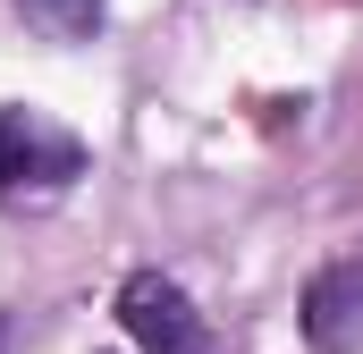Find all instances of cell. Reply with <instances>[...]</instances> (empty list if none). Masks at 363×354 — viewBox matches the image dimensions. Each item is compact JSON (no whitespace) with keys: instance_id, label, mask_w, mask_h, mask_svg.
Returning a JSON list of instances; mask_svg holds the SVG:
<instances>
[{"instance_id":"6da1fadb","label":"cell","mask_w":363,"mask_h":354,"mask_svg":"<svg viewBox=\"0 0 363 354\" xmlns=\"http://www.w3.org/2000/svg\"><path fill=\"white\" fill-rule=\"evenodd\" d=\"M118 329L135 338V354H211V321L194 312V295H186L169 270H127L118 278Z\"/></svg>"},{"instance_id":"7a4b0ae2","label":"cell","mask_w":363,"mask_h":354,"mask_svg":"<svg viewBox=\"0 0 363 354\" xmlns=\"http://www.w3.org/2000/svg\"><path fill=\"white\" fill-rule=\"evenodd\" d=\"M296 329H304L313 354H363V253H338L304 278Z\"/></svg>"},{"instance_id":"3957f363","label":"cell","mask_w":363,"mask_h":354,"mask_svg":"<svg viewBox=\"0 0 363 354\" xmlns=\"http://www.w3.org/2000/svg\"><path fill=\"white\" fill-rule=\"evenodd\" d=\"M17 8H26V25L51 34V42H93L101 17H110V0H17Z\"/></svg>"},{"instance_id":"277c9868","label":"cell","mask_w":363,"mask_h":354,"mask_svg":"<svg viewBox=\"0 0 363 354\" xmlns=\"http://www.w3.org/2000/svg\"><path fill=\"white\" fill-rule=\"evenodd\" d=\"M43 161V135H34V118L26 110H0V194H17L26 177Z\"/></svg>"},{"instance_id":"5b68a950","label":"cell","mask_w":363,"mask_h":354,"mask_svg":"<svg viewBox=\"0 0 363 354\" xmlns=\"http://www.w3.org/2000/svg\"><path fill=\"white\" fill-rule=\"evenodd\" d=\"M0 354H9V312H0Z\"/></svg>"}]
</instances>
